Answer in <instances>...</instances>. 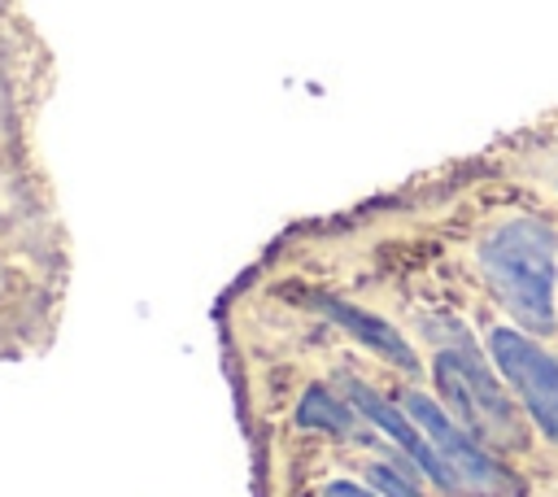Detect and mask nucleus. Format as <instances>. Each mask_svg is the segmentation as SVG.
I'll return each mask as SVG.
<instances>
[{
	"mask_svg": "<svg viewBox=\"0 0 558 497\" xmlns=\"http://www.w3.org/2000/svg\"><path fill=\"white\" fill-rule=\"evenodd\" d=\"M362 214L440 262L519 327L558 340V214L536 187L519 183L475 205H445L440 218L427 205H410V222L379 205Z\"/></svg>",
	"mask_w": 558,
	"mask_h": 497,
	"instance_id": "nucleus-1",
	"label": "nucleus"
},
{
	"mask_svg": "<svg viewBox=\"0 0 558 497\" xmlns=\"http://www.w3.org/2000/svg\"><path fill=\"white\" fill-rule=\"evenodd\" d=\"M375 379L397 397V405L414 419V427L427 436L432 453L440 458L445 475H449V488L453 497H532L536 480L527 471H519L514 462L497 458L488 445H480L471 432H462L449 410L432 397V388L414 375H401V371H388V366H375Z\"/></svg>",
	"mask_w": 558,
	"mask_h": 497,
	"instance_id": "nucleus-2",
	"label": "nucleus"
},
{
	"mask_svg": "<svg viewBox=\"0 0 558 497\" xmlns=\"http://www.w3.org/2000/svg\"><path fill=\"white\" fill-rule=\"evenodd\" d=\"M458 292H462V305L475 323V336H480L488 362L497 366L506 388L519 397V405L532 419L545 449L558 458V340L519 327L514 318H506L493 301H484L462 279H458Z\"/></svg>",
	"mask_w": 558,
	"mask_h": 497,
	"instance_id": "nucleus-3",
	"label": "nucleus"
},
{
	"mask_svg": "<svg viewBox=\"0 0 558 497\" xmlns=\"http://www.w3.org/2000/svg\"><path fill=\"white\" fill-rule=\"evenodd\" d=\"M318 497H379L362 475H331V480H323L318 484Z\"/></svg>",
	"mask_w": 558,
	"mask_h": 497,
	"instance_id": "nucleus-4",
	"label": "nucleus"
}]
</instances>
